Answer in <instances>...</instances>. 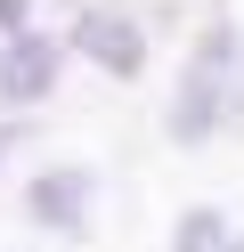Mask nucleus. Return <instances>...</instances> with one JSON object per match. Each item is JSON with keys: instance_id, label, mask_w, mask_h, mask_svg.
Listing matches in <instances>:
<instances>
[{"instance_id": "nucleus-1", "label": "nucleus", "mask_w": 244, "mask_h": 252, "mask_svg": "<svg viewBox=\"0 0 244 252\" xmlns=\"http://www.w3.org/2000/svg\"><path fill=\"white\" fill-rule=\"evenodd\" d=\"M228 65H236V33H204V49L187 57L179 73V98H171V138L179 147H204L228 114Z\"/></svg>"}, {"instance_id": "nucleus-2", "label": "nucleus", "mask_w": 244, "mask_h": 252, "mask_svg": "<svg viewBox=\"0 0 244 252\" xmlns=\"http://www.w3.org/2000/svg\"><path fill=\"white\" fill-rule=\"evenodd\" d=\"M49 90H57V41L49 33H16L0 49V98L8 106H41Z\"/></svg>"}, {"instance_id": "nucleus-3", "label": "nucleus", "mask_w": 244, "mask_h": 252, "mask_svg": "<svg viewBox=\"0 0 244 252\" xmlns=\"http://www.w3.org/2000/svg\"><path fill=\"white\" fill-rule=\"evenodd\" d=\"M25 212L41 220L49 236H81L90 228V171H41L25 195Z\"/></svg>"}, {"instance_id": "nucleus-4", "label": "nucleus", "mask_w": 244, "mask_h": 252, "mask_svg": "<svg viewBox=\"0 0 244 252\" xmlns=\"http://www.w3.org/2000/svg\"><path fill=\"white\" fill-rule=\"evenodd\" d=\"M73 41H81V49H90V57H98V65H106V73H122V82H130V73H139V57H146V41H139V25H130L122 8H81V25H73Z\"/></svg>"}, {"instance_id": "nucleus-5", "label": "nucleus", "mask_w": 244, "mask_h": 252, "mask_svg": "<svg viewBox=\"0 0 244 252\" xmlns=\"http://www.w3.org/2000/svg\"><path fill=\"white\" fill-rule=\"evenodd\" d=\"M171 252H244V236L228 228L220 212H187V220H179V236H171Z\"/></svg>"}, {"instance_id": "nucleus-6", "label": "nucleus", "mask_w": 244, "mask_h": 252, "mask_svg": "<svg viewBox=\"0 0 244 252\" xmlns=\"http://www.w3.org/2000/svg\"><path fill=\"white\" fill-rule=\"evenodd\" d=\"M25 8L33 0H0V25H25Z\"/></svg>"}, {"instance_id": "nucleus-7", "label": "nucleus", "mask_w": 244, "mask_h": 252, "mask_svg": "<svg viewBox=\"0 0 244 252\" xmlns=\"http://www.w3.org/2000/svg\"><path fill=\"white\" fill-rule=\"evenodd\" d=\"M0 155H8V138H0Z\"/></svg>"}]
</instances>
